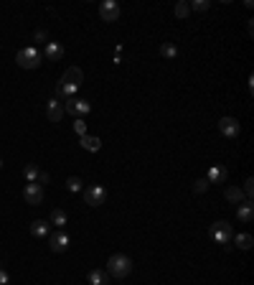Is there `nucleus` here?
Returning a JSON list of instances; mask_svg holds the SVG:
<instances>
[{
  "label": "nucleus",
  "mask_w": 254,
  "mask_h": 285,
  "mask_svg": "<svg viewBox=\"0 0 254 285\" xmlns=\"http://www.w3.org/2000/svg\"><path fill=\"white\" fill-rule=\"evenodd\" d=\"M89 285H110V275L107 270H89Z\"/></svg>",
  "instance_id": "16"
},
{
  "label": "nucleus",
  "mask_w": 254,
  "mask_h": 285,
  "mask_svg": "<svg viewBox=\"0 0 254 285\" xmlns=\"http://www.w3.org/2000/svg\"><path fill=\"white\" fill-rule=\"evenodd\" d=\"M99 18L107 21V23H115V21L120 18V5H117L115 0H104V3L99 5Z\"/></svg>",
  "instance_id": "10"
},
{
  "label": "nucleus",
  "mask_w": 254,
  "mask_h": 285,
  "mask_svg": "<svg viewBox=\"0 0 254 285\" xmlns=\"http://www.w3.org/2000/svg\"><path fill=\"white\" fill-rule=\"evenodd\" d=\"M190 10H196V13H206L208 8H211V3L208 0H193V3H188Z\"/></svg>",
  "instance_id": "25"
},
{
  "label": "nucleus",
  "mask_w": 254,
  "mask_h": 285,
  "mask_svg": "<svg viewBox=\"0 0 254 285\" xmlns=\"http://www.w3.org/2000/svg\"><path fill=\"white\" fill-rule=\"evenodd\" d=\"M33 38H36V41H46V31H44V28H38V31L33 33Z\"/></svg>",
  "instance_id": "30"
},
{
  "label": "nucleus",
  "mask_w": 254,
  "mask_h": 285,
  "mask_svg": "<svg viewBox=\"0 0 254 285\" xmlns=\"http://www.w3.org/2000/svg\"><path fill=\"white\" fill-rule=\"evenodd\" d=\"M160 56H165V59H176V56H178V49H176V44L165 41V44L160 46Z\"/></svg>",
  "instance_id": "20"
},
{
  "label": "nucleus",
  "mask_w": 254,
  "mask_h": 285,
  "mask_svg": "<svg viewBox=\"0 0 254 285\" xmlns=\"http://www.w3.org/2000/svg\"><path fill=\"white\" fill-rule=\"evenodd\" d=\"M208 237H211L216 245H229V242L234 239V229H231V224H229V221L219 219V221H214V224H211Z\"/></svg>",
  "instance_id": "3"
},
{
  "label": "nucleus",
  "mask_w": 254,
  "mask_h": 285,
  "mask_svg": "<svg viewBox=\"0 0 254 285\" xmlns=\"http://www.w3.org/2000/svg\"><path fill=\"white\" fill-rule=\"evenodd\" d=\"M176 15L183 21V18H188L190 15V5L186 3V0H178V5H176Z\"/></svg>",
  "instance_id": "24"
},
{
  "label": "nucleus",
  "mask_w": 254,
  "mask_h": 285,
  "mask_svg": "<svg viewBox=\"0 0 254 285\" xmlns=\"http://www.w3.org/2000/svg\"><path fill=\"white\" fill-rule=\"evenodd\" d=\"M206 178H208V184H224L229 178V171L224 166H211L208 173H206Z\"/></svg>",
  "instance_id": "14"
},
{
  "label": "nucleus",
  "mask_w": 254,
  "mask_h": 285,
  "mask_svg": "<svg viewBox=\"0 0 254 285\" xmlns=\"http://www.w3.org/2000/svg\"><path fill=\"white\" fill-rule=\"evenodd\" d=\"M66 189H69L71 194H79V191L84 189V186H81V178H79V176H69V178H66Z\"/></svg>",
  "instance_id": "21"
},
{
  "label": "nucleus",
  "mask_w": 254,
  "mask_h": 285,
  "mask_svg": "<svg viewBox=\"0 0 254 285\" xmlns=\"http://www.w3.org/2000/svg\"><path fill=\"white\" fill-rule=\"evenodd\" d=\"M252 245H254L252 234H239V237H237V247H239V250H252Z\"/></svg>",
  "instance_id": "22"
},
{
  "label": "nucleus",
  "mask_w": 254,
  "mask_h": 285,
  "mask_svg": "<svg viewBox=\"0 0 254 285\" xmlns=\"http://www.w3.org/2000/svg\"><path fill=\"white\" fill-rule=\"evenodd\" d=\"M242 191H244V199H247V201H252V196H254V178H247V184H244V189H242Z\"/></svg>",
  "instance_id": "27"
},
{
  "label": "nucleus",
  "mask_w": 254,
  "mask_h": 285,
  "mask_svg": "<svg viewBox=\"0 0 254 285\" xmlns=\"http://www.w3.org/2000/svg\"><path fill=\"white\" fill-rule=\"evenodd\" d=\"M224 196H226V201H231V204H242V201H247V199H244V191H242L239 186H229V189L224 191Z\"/></svg>",
  "instance_id": "18"
},
{
  "label": "nucleus",
  "mask_w": 254,
  "mask_h": 285,
  "mask_svg": "<svg viewBox=\"0 0 254 285\" xmlns=\"http://www.w3.org/2000/svg\"><path fill=\"white\" fill-rule=\"evenodd\" d=\"M84 201H87L89 207H102V204L107 201V189L99 186V184L87 186V189H84Z\"/></svg>",
  "instance_id": "5"
},
{
  "label": "nucleus",
  "mask_w": 254,
  "mask_h": 285,
  "mask_svg": "<svg viewBox=\"0 0 254 285\" xmlns=\"http://www.w3.org/2000/svg\"><path fill=\"white\" fill-rule=\"evenodd\" d=\"M49 181H51V176H49V173H41V176H38V184H41V186H44V184H49Z\"/></svg>",
  "instance_id": "31"
},
{
  "label": "nucleus",
  "mask_w": 254,
  "mask_h": 285,
  "mask_svg": "<svg viewBox=\"0 0 254 285\" xmlns=\"http://www.w3.org/2000/svg\"><path fill=\"white\" fill-rule=\"evenodd\" d=\"M0 285H10V275H8L3 268H0Z\"/></svg>",
  "instance_id": "29"
},
{
  "label": "nucleus",
  "mask_w": 254,
  "mask_h": 285,
  "mask_svg": "<svg viewBox=\"0 0 254 285\" xmlns=\"http://www.w3.org/2000/svg\"><path fill=\"white\" fill-rule=\"evenodd\" d=\"M208 186H211V184H208V178L203 176V178H198V181L193 184V191H196V194H203V191H206Z\"/></svg>",
  "instance_id": "26"
},
{
  "label": "nucleus",
  "mask_w": 254,
  "mask_h": 285,
  "mask_svg": "<svg viewBox=\"0 0 254 285\" xmlns=\"http://www.w3.org/2000/svg\"><path fill=\"white\" fill-rule=\"evenodd\" d=\"M81 82H84V74H81V69H79V67H69V69L64 71L61 84L56 87V97H54V99H59V102L71 99V97L76 94V89L81 87Z\"/></svg>",
  "instance_id": "1"
},
{
  "label": "nucleus",
  "mask_w": 254,
  "mask_h": 285,
  "mask_svg": "<svg viewBox=\"0 0 254 285\" xmlns=\"http://www.w3.org/2000/svg\"><path fill=\"white\" fill-rule=\"evenodd\" d=\"M49 224H54L56 229H64V227L69 224V214L64 212V209H54V212H51V219H49Z\"/></svg>",
  "instance_id": "17"
},
{
  "label": "nucleus",
  "mask_w": 254,
  "mask_h": 285,
  "mask_svg": "<svg viewBox=\"0 0 254 285\" xmlns=\"http://www.w3.org/2000/svg\"><path fill=\"white\" fill-rule=\"evenodd\" d=\"M69 242H71V237L66 234V232H61V229H56V232H51L49 234V247H51V252H66L69 250Z\"/></svg>",
  "instance_id": "8"
},
{
  "label": "nucleus",
  "mask_w": 254,
  "mask_h": 285,
  "mask_svg": "<svg viewBox=\"0 0 254 285\" xmlns=\"http://www.w3.org/2000/svg\"><path fill=\"white\" fill-rule=\"evenodd\" d=\"M74 130H76V135H87V125H84V120H76V123H74Z\"/></svg>",
  "instance_id": "28"
},
{
  "label": "nucleus",
  "mask_w": 254,
  "mask_h": 285,
  "mask_svg": "<svg viewBox=\"0 0 254 285\" xmlns=\"http://www.w3.org/2000/svg\"><path fill=\"white\" fill-rule=\"evenodd\" d=\"M130 273H132V260H130L127 255H112V257L107 260V275H110V278L122 280Z\"/></svg>",
  "instance_id": "2"
},
{
  "label": "nucleus",
  "mask_w": 254,
  "mask_h": 285,
  "mask_svg": "<svg viewBox=\"0 0 254 285\" xmlns=\"http://www.w3.org/2000/svg\"><path fill=\"white\" fill-rule=\"evenodd\" d=\"M23 199H26V204H31V207L44 204V186H41V184H26Z\"/></svg>",
  "instance_id": "9"
},
{
  "label": "nucleus",
  "mask_w": 254,
  "mask_h": 285,
  "mask_svg": "<svg viewBox=\"0 0 254 285\" xmlns=\"http://www.w3.org/2000/svg\"><path fill=\"white\" fill-rule=\"evenodd\" d=\"M219 133H221L224 138L234 140V138H239L242 125H239V120H234V117H221V120H219Z\"/></svg>",
  "instance_id": "7"
},
{
  "label": "nucleus",
  "mask_w": 254,
  "mask_h": 285,
  "mask_svg": "<svg viewBox=\"0 0 254 285\" xmlns=\"http://www.w3.org/2000/svg\"><path fill=\"white\" fill-rule=\"evenodd\" d=\"M89 110H92V105H89L87 99H76V97L66 99V105H64V112H69V115H74V117H79V120L87 117Z\"/></svg>",
  "instance_id": "6"
},
{
  "label": "nucleus",
  "mask_w": 254,
  "mask_h": 285,
  "mask_svg": "<svg viewBox=\"0 0 254 285\" xmlns=\"http://www.w3.org/2000/svg\"><path fill=\"white\" fill-rule=\"evenodd\" d=\"M81 145L87 148V150H99V138H92V135H81Z\"/></svg>",
  "instance_id": "23"
},
{
  "label": "nucleus",
  "mask_w": 254,
  "mask_h": 285,
  "mask_svg": "<svg viewBox=\"0 0 254 285\" xmlns=\"http://www.w3.org/2000/svg\"><path fill=\"white\" fill-rule=\"evenodd\" d=\"M46 117H49V123H61L64 105L59 99H49V105H46Z\"/></svg>",
  "instance_id": "11"
},
{
  "label": "nucleus",
  "mask_w": 254,
  "mask_h": 285,
  "mask_svg": "<svg viewBox=\"0 0 254 285\" xmlns=\"http://www.w3.org/2000/svg\"><path fill=\"white\" fill-rule=\"evenodd\" d=\"M0 168H3V160H0Z\"/></svg>",
  "instance_id": "32"
},
{
  "label": "nucleus",
  "mask_w": 254,
  "mask_h": 285,
  "mask_svg": "<svg viewBox=\"0 0 254 285\" xmlns=\"http://www.w3.org/2000/svg\"><path fill=\"white\" fill-rule=\"evenodd\" d=\"M31 234H33L36 239H46V237L51 234V224L44 221V219H36V221L31 224Z\"/></svg>",
  "instance_id": "15"
},
{
  "label": "nucleus",
  "mask_w": 254,
  "mask_h": 285,
  "mask_svg": "<svg viewBox=\"0 0 254 285\" xmlns=\"http://www.w3.org/2000/svg\"><path fill=\"white\" fill-rule=\"evenodd\" d=\"M237 219H239L242 224H252V219H254V204L252 201H242V204H237Z\"/></svg>",
  "instance_id": "12"
},
{
  "label": "nucleus",
  "mask_w": 254,
  "mask_h": 285,
  "mask_svg": "<svg viewBox=\"0 0 254 285\" xmlns=\"http://www.w3.org/2000/svg\"><path fill=\"white\" fill-rule=\"evenodd\" d=\"M15 62H18L20 69H38L41 67V51L36 46H26V49L18 51Z\"/></svg>",
  "instance_id": "4"
},
{
  "label": "nucleus",
  "mask_w": 254,
  "mask_h": 285,
  "mask_svg": "<svg viewBox=\"0 0 254 285\" xmlns=\"http://www.w3.org/2000/svg\"><path fill=\"white\" fill-rule=\"evenodd\" d=\"M44 56H46L49 62H61L64 46L59 44V41H46V51H44Z\"/></svg>",
  "instance_id": "13"
},
{
  "label": "nucleus",
  "mask_w": 254,
  "mask_h": 285,
  "mask_svg": "<svg viewBox=\"0 0 254 285\" xmlns=\"http://www.w3.org/2000/svg\"><path fill=\"white\" fill-rule=\"evenodd\" d=\"M23 176H26L28 184H36L38 176H41V168H38L36 163H26V166H23Z\"/></svg>",
  "instance_id": "19"
}]
</instances>
